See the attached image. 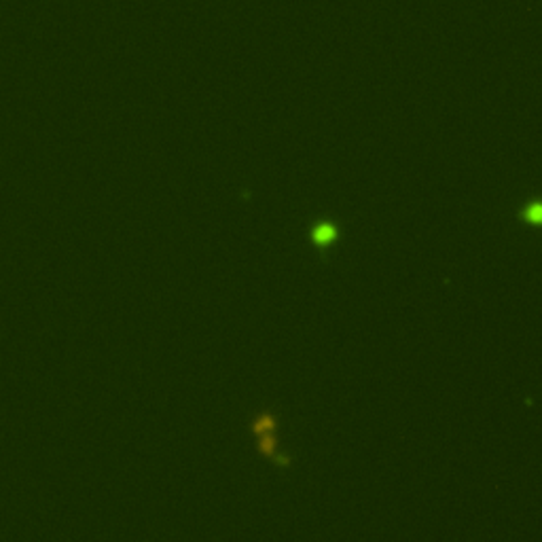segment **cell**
I'll return each mask as SVG.
<instances>
[{
  "instance_id": "cell-1",
  "label": "cell",
  "mask_w": 542,
  "mask_h": 542,
  "mask_svg": "<svg viewBox=\"0 0 542 542\" xmlns=\"http://www.w3.org/2000/svg\"><path fill=\"white\" fill-rule=\"evenodd\" d=\"M335 238H337V231H335V227L331 223H322V225L313 227V241L328 243V241H333Z\"/></svg>"
},
{
  "instance_id": "cell-2",
  "label": "cell",
  "mask_w": 542,
  "mask_h": 542,
  "mask_svg": "<svg viewBox=\"0 0 542 542\" xmlns=\"http://www.w3.org/2000/svg\"><path fill=\"white\" fill-rule=\"evenodd\" d=\"M525 221L530 223H542V201H532L528 208H525Z\"/></svg>"
}]
</instances>
